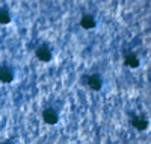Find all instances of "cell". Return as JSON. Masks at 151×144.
Here are the masks:
<instances>
[{
	"mask_svg": "<svg viewBox=\"0 0 151 144\" xmlns=\"http://www.w3.org/2000/svg\"><path fill=\"white\" fill-rule=\"evenodd\" d=\"M42 119H44V121L47 124H56L58 120H59V115H58V112L53 108H47L42 112Z\"/></svg>",
	"mask_w": 151,
	"mask_h": 144,
	"instance_id": "7a4b0ae2",
	"label": "cell"
},
{
	"mask_svg": "<svg viewBox=\"0 0 151 144\" xmlns=\"http://www.w3.org/2000/svg\"><path fill=\"white\" fill-rule=\"evenodd\" d=\"M12 81H14V71H12L9 67H6V65L0 67V82L11 84Z\"/></svg>",
	"mask_w": 151,
	"mask_h": 144,
	"instance_id": "277c9868",
	"label": "cell"
},
{
	"mask_svg": "<svg viewBox=\"0 0 151 144\" xmlns=\"http://www.w3.org/2000/svg\"><path fill=\"white\" fill-rule=\"evenodd\" d=\"M2 144H12L11 141H5V143H2Z\"/></svg>",
	"mask_w": 151,
	"mask_h": 144,
	"instance_id": "9c48e42d",
	"label": "cell"
},
{
	"mask_svg": "<svg viewBox=\"0 0 151 144\" xmlns=\"http://www.w3.org/2000/svg\"><path fill=\"white\" fill-rule=\"evenodd\" d=\"M11 23V14L5 8H0V24H8Z\"/></svg>",
	"mask_w": 151,
	"mask_h": 144,
	"instance_id": "ba28073f",
	"label": "cell"
},
{
	"mask_svg": "<svg viewBox=\"0 0 151 144\" xmlns=\"http://www.w3.org/2000/svg\"><path fill=\"white\" fill-rule=\"evenodd\" d=\"M124 64L127 65V67H132V68H137L139 67V58H137L136 55H133V53H127L124 56Z\"/></svg>",
	"mask_w": 151,
	"mask_h": 144,
	"instance_id": "8992f818",
	"label": "cell"
},
{
	"mask_svg": "<svg viewBox=\"0 0 151 144\" xmlns=\"http://www.w3.org/2000/svg\"><path fill=\"white\" fill-rule=\"evenodd\" d=\"M132 124L137 130H145L148 127V121H147V119H144V117H134V119L132 120Z\"/></svg>",
	"mask_w": 151,
	"mask_h": 144,
	"instance_id": "52a82bcc",
	"label": "cell"
},
{
	"mask_svg": "<svg viewBox=\"0 0 151 144\" xmlns=\"http://www.w3.org/2000/svg\"><path fill=\"white\" fill-rule=\"evenodd\" d=\"M95 18L91 15V14H85L83 17H82V20H80V26L83 29H86V31H89V29H94L95 28Z\"/></svg>",
	"mask_w": 151,
	"mask_h": 144,
	"instance_id": "5b68a950",
	"label": "cell"
},
{
	"mask_svg": "<svg viewBox=\"0 0 151 144\" xmlns=\"http://www.w3.org/2000/svg\"><path fill=\"white\" fill-rule=\"evenodd\" d=\"M35 55H36L38 59L42 61V62H50L52 61V50H50L47 46H40L36 49Z\"/></svg>",
	"mask_w": 151,
	"mask_h": 144,
	"instance_id": "6da1fadb",
	"label": "cell"
},
{
	"mask_svg": "<svg viewBox=\"0 0 151 144\" xmlns=\"http://www.w3.org/2000/svg\"><path fill=\"white\" fill-rule=\"evenodd\" d=\"M86 81H88V87H89L91 89H94V91H100L101 87H103V81H101V77H100L98 74L88 76Z\"/></svg>",
	"mask_w": 151,
	"mask_h": 144,
	"instance_id": "3957f363",
	"label": "cell"
}]
</instances>
